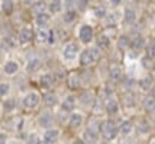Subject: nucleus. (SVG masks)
Instances as JSON below:
<instances>
[{"instance_id":"1","label":"nucleus","mask_w":155,"mask_h":144,"mask_svg":"<svg viewBox=\"0 0 155 144\" xmlns=\"http://www.w3.org/2000/svg\"><path fill=\"white\" fill-rule=\"evenodd\" d=\"M100 131H101V135L104 137L105 141L114 140L117 137V132H119V129L116 128L114 122H111V120H104L101 123V126H100Z\"/></svg>"},{"instance_id":"2","label":"nucleus","mask_w":155,"mask_h":144,"mask_svg":"<svg viewBox=\"0 0 155 144\" xmlns=\"http://www.w3.org/2000/svg\"><path fill=\"white\" fill-rule=\"evenodd\" d=\"M98 57H100V48H86L80 54V63L83 66H89L94 65L98 60Z\"/></svg>"},{"instance_id":"3","label":"nucleus","mask_w":155,"mask_h":144,"mask_svg":"<svg viewBox=\"0 0 155 144\" xmlns=\"http://www.w3.org/2000/svg\"><path fill=\"white\" fill-rule=\"evenodd\" d=\"M78 36H80V41L83 44H89L92 39H94V29L87 24L81 26L80 30H78Z\"/></svg>"},{"instance_id":"4","label":"nucleus","mask_w":155,"mask_h":144,"mask_svg":"<svg viewBox=\"0 0 155 144\" xmlns=\"http://www.w3.org/2000/svg\"><path fill=\"white\" fill-rule=\"evenodd\" d=\"M39 104V95L36 92H30L23 98V107L24 108H35Z\"/></svg>"},{"instance_id":"5","label":"nucleus","mask_w":155,"mask_h":144,"mask_svg":"<svg viewBox=\"0 0 155 144\" xmlns=\"http://www.w3.org/2000/svg\"><path fill=\"white\" fill-rule=\"evenodd\" d=\"M83 141L86 144H97V141H98V132H97V129L92 128V126L86 128V131L83 132Z\"/></svg>"},{"instance_id":"6","label":"nucleus","mask_w":155,"mask_h":144,"mask_svg":"<svg viewBox=\"0 0 155 144\" xmlns=\"http://www.w3.org/2000/svg\"><path fill=\"white\" fill-rule=\"evenodd\" d=\"M77 54H78V45H77L75 42H69L66 47L63 48V57L68 59V60L75 59Z\"/></svg>"},{"instance_id":"7","label":"nucleus","mask_w":155,"mask_h":144,"mask_svg":"<svg viewBox=\"0 0 155 144\" xmlns=\"http://www.w3.org/2000/svg\"><path fill=\"white\" fill-rule=\"evenodd\" d=\"M32 38H33V32H32V29L30 27H23L21 29V32H20V35H18V39H20V44H27V42H30L32 41Z\"/></svg>"},{"instance_id":"8","label":"nucleus","mask_w":155,"mask_h":144,"mask_svg":"<svg viewBox=\"0 0 155 144\" xmlns=\"http://www.w3.org/2000/svg\"><path fill=\"white\" fill-rule=\"evenodd\" d=\"M53 122H54V117H53L51 113H42V114L38 117V123H39V126H42V128H50L53 125Z\"/></svg>"},{"instance_id":"9","label":"nucleus","mask_w":155,"mask_h":144,"mask_svg":"<svg viewBox=\"0 0 155 144\" xmlns=\"http://www.w3.org/2000/svg\"><path fill=\"white\" fill-rule=\"evenodd\" d=\"M122 69H120V66H117V65H114V66H111L110 68V71H108V78L113 81V83H117V81H120L122 80Z\"/></svg>"},{"instance_id":"10","label":"nucleus","mask_w":155,"mask_h":144,"mask_svg":"<svg viewBox=\"0 0 155 144\" xmlns=\"http://www.w3.org/2000/svg\"><path fill=\"white\" fill-rule=\"evenodd\" d=\"M57 140H59V131L57 129H48L44 134V137H42L44 144H53V143H56Z\"/></svg>"},{"instance_id":"11","label":"nucleus","mask_w":155,"mask_h":144,"mask_svg":"<svg viewBox=\"0 0 155 144\" xmlns=\"http://www.w3.org/2000/svg\"><path fill=\"white\" fill-rule=\"evenodd\" d=\"M136 20H137V12L131 8H127L125 12H124V23L125 24H133V23H136Z\"/></svg>"},{"instance_id":"12","label":"nucleus","mask_w":155,"mask_h":144,"mask_svg":"<svg viewBox=\"0 0 155 144\" xmlns=\"http://www.w3.org/2000/svg\"><path fill=\"white\" fill-rule=\"evenodd\" d=\"M81 122H83V116H81L80 113H71V116H69V126H71L72 129L80 128Z\"/></svg>"},{"instance_id":"13","label":"nucleus","mask_w":155,"mask_h":144,"mask_svg":"<svg viewBox=\"0 0 155 144\" xmlns=\"http://www.w3.org/2000/svg\"><path fill=\"white\" fill-rule=\"evenodd\" d=\"M117 110H119V105H117V102H116V99H107V102H105V111L110 114V116H114L116 113H117Z\"/></svg>"},{"instance_id":"14","label":"nucleus","mask_w":155,"mask_h":144,"mask_svg":"<svg viewBox=\"0 0 155 144\" xmlns=\"http://www.w3.org/2000/svg\"><path fill=\"white\" fill-rule=\"evenodd\" d=\"M146 50V42H145V39L142 38V36H136L133 41H131V50H134L136 53L137 51H140V50Z\"/></svg>"},{"instance_id":"15","label":"nucleus","mask_w":155,"mask_h":144,"mask_svg":"<svg viewBox=\"0 0 155 144\" xmlns=\"http://www.w3.org/2000/svg\"><path fill=\"white\" fill-rule=\"evenodd\" d=\"M139 87H140V90H143V92H152V89H154V81L151 80V78H148V77H145V78H142L140 81H139Z\"/></svg>"},{"instance_id":"16","label":"nucleus","mask_w":155,"mask_h":144,"mask_svg":"<svg viewBox=\"0 0 155 144\" xmlns=\"http://www.w3.org/2000/svg\"><path fill=\"white\" fill-rule=\"evenodd\" d=\"M136 128H137V131H139L140 134H148V132L151 131V125H149V122H148L146 119H139Z\"/></svg>"},{"instance_id":"17","label":"nucleus","mask_w":155,"mask_h":144,"mask_svg":"<svg viewBox=\"0 0 155 144\" xmlns=\"http://www.w3.org/2000/svg\"><path fill=\"white\" fill-rule=\"evenodd\" d=\"M39 68H41V59H38V57H32V59L29 60L27 66H26L27 72H35V71H38Z\"/></svg>"},{"instance_id":"18","label":"nucleus","mask_w":155,"mask_h":144,"mask_svg":"<svg viewBox=\"0 0 155 144\" xmlns=\"http://www.w3.org/2000/svg\"><path fill=\"white\" fill-rule=\"evenodd\" d=\"M108 47H110V39H108V36L100 35V36L97 38V48H100V50H107Z\"/></svg>"},{"instance_id":"19","label":"nucleus","mask_w":155,"mask_h":144,"mask_svg":"<svg viewBox=\"0 0 155 144\" xmlns=\"http://www.w3.org/2000/svg\"><path fill=\"white\" fill-rule=\"evenodd\" d=\"M117 48L119 50H128V48H131V39L128 38V36H125V35H122L119 39H117Z\"/></svg>"},{"instance_id":"20","label":"nucleus","mask_w":155,"mask_h":144,"mask_svg":"<svg viewBox=\"0 0 155 144\" xmlns=\"http://www.w3.org/2000/svg\"><path fill=\"white\" fill-rule=\"evenodd\" d=\"M3 69H5V74H8V75H14V74L18 72V63H15V62H6Z\"/></svg>"},{"instance_id":"21","label":"nucleus","mask_w":155,"mask_h":144,"mask_svg":"<svg viewBox=\"0 0 155 144\" xmlns=\"http://www.w3.org/2000/svg\"><path fill=\"white\" fill-rule=\"evenodd\" d=\"M143 108L149 113H154L155 111V99L152 96H146L143 99Z\"/></svg>"},{"instance_id":"22","label":"nucleus","mask_w":155,"mask_h":144,"mask_svg":"<svg viewBox=\"0 0 155 144\" xmlns=\"http://www.w3.org/2000/svg\"><path fill=\"white\" fill-rule=\"evenodd\" d=\"M75 107V98L74 96H68L63 104H62V110L63 111H72V108Z\"/></svg>"},{"instance_id":"23","label":"nucleus","mask_w":155,"mask_h":144,"mask_svg":"<svg viewBox=\"0 0 155 144\" xmlns=\"http://www.w3.org/2000/svg\"><path fill=\"white\" fill-rule=\"evenodd\" d=\"M77 18V11L75 9H68L63 12V21L65 23H72Z\"/></svg>"},{"instance_id":"24","label":"nucleus","mask_w":155,"mask_h":144,"mask_svg":"<svg viewBox=\"0 0 155 144\" xmlns=\"http://www.w3.org/2000/svg\"><path fill=\"white\" fill-rule=\"evenodd\" d=\"M50 23V15L48 14H41V15H36V24L41 27V29H44L47 24Z\"/></svg>"},{"instance_id":"25","label":"nucleus","mask_w":155,"mask_h":144,"mask_svg":"<svg viewBox=\"0 0 155 144\" xmlns=\"http://www.w3.org/2000/svg\"><path fill=\"white\" fill-rule=\"evenodd\" d=\"M131 131H133V123L130 120H124L122 125H120V128H119V132L122 135H130Z\"/></svg>"},{"instance_id":"26","label":"nucleus","mask_w":155,"mask_h":144,"mask_svg":"<svg viewBox=\"0 0 155 144\" xmlns=\"http://www.w3.org/2000/svg\"><path fill=\"white\" fill-rule=\"evenodd\" d=\"M41 84H42L44 87H51L53 84H54V75H51V74L42 75V77H41Z\"/></svg>"},{"instance_id":"27","label":"nucleus","mask_w":155,"mask_h":144,"mask_svg":"<svg viewBox=\"0 0 155 144\" xmlns=\"http://www.w3.org/2000/svg\"><path fill=\"white\" fill-rule=\"evenodd\" d=\"M36 39H38V42H47V41H50V32H47L45 29H41L38 32V35H36Z\"/></svg>"},{"instance_id":"28","label":"nucleus","mask_w":155,"mask_h":144,"mask_svg":"<svg viewBox=\"0 0 155 144\" xmlns=\"http://www.w3.org/2000/svg\"><path fill=\"white\" fill-rule=\"evenodd\" d=\"M44 102H45L47 107H54L57 104V96L54 95V93H47V95L44 96Z\"/></svg>"},{"instance_id":"29","label":"nucleus","mask_w":155,"mask_h":144,"mask_svg":"<svg viewBox=\"0 0 155 144\" xmlns=\"http://www.w3.org/2000/svg\"><path fill=\"white\" fill-rule=\"evenodd\" d=\"M68 84H69L71 89H77V87L80 86V78H78L75 74H71V75L68 77Z\"/></svg>"},{"instance_id":"30","label":"nucleus","mask_w":155,"mask_h":144,"mask_svg":"<svg viewBox=\"0 0 155 144\" xmlns=\"http://www.w3.org/2000/svg\"><path fill=\"white\" fill-rule=\"evenodd\" d=\"M146 57H149V59L155 60V39L154 41H151V42L146 45Z\"/></svg>"},{"instance_id":"31","label":"nucleus","mask_w":155,"mask_h":144,"mask_svg":"<svg viewBox=\"0 0 155 144\" xmlns=\"http://www.w3.org/2000/svg\"><path fill=\"white\" fill-rule=\"evenodd\" d=\"M2 11H3L6 15L12 14V11H14V3H12L11 0H5V2L2 3Z\"/></svg>"},{"instance_id":"32","label":"nucleus","mask_w":155,"mask_h":144,"mask_svg":"<svg viewBox=\"0 0 155 144\" xmlns=\"http://www.w3.org/2000/svg\"><path fill=\"white\" fill-rule=\"evenodd\" d=\"M32 11H33V12H36L38 15L45 14V12H44V11H45V3H44V2H36V3H33Z\"/></svg>"},{"instance_id":"33","label":"nucleus","mask_w":155,"mask_h":144,"mask_svg":"<svg viewBox=\"0 0 155 144\" xmlns=\"http://www.w3.org/2000/svg\"><path fill=\"white\" fill-rule=\"evenodd\" d=\"M15 107H17V104H15V101H14V99H8V101H5V102H3V110H5L6 113L14 111V110H15Z\"/></svg>"},{"instance_id":"34","label":"nucleus","mask_w":155,"mask_h":144,"mask_svg":"<svg viewBox=\"0 0 155 144\" xmlns=\"http://www.w3.org/2000/svg\"><path fill=\"white\" fill-rule=\"evenodd\" d=\"M48 9H50L51 14H57V12H60V9H62V3H60V2H51V3L48 5Z\"/></svg>"},{"instance_id":"35","label":"nucleus","mask_w":155,"mask_h":144,"mask_svg":"<svg viewBox=\"0 0 155 144\" xmlns=\"http://www.w3.org/2000/svg\"><path fill=\"white\" fill-rule=\"evenodd\" d=\"M124 104L127 105V107H133V105H136V96L134 95H127L124 98Z\"/></svg>"},{"instance_id":"36","label":"nucleus","mask_w":155,"mask_h":144,"mask_svg":"<svg viewBox=\"0 0 155 144\" xmlns=\"http://www.w3.org/2000/svg\"><path fill=\"white\" fill-rule=\"evenodd\" d=\"M95 15L98 17V18H104L107 14H105V8L104 6H98V8H95Z\"/></svg>"},{"instance_id":"37","label":"nucleus","mask_w":155,"mask_h":144,"mask_svg":"<svg viewBox=\"0 0 155 144\" xmlns=\"http://www.w3.org/2000/svg\"><path fill=\"white\" fill-rule=\"evenodd\" d=\"M9 93V84L8 83H2L0 84V96H6Z\"/></svg>"},{"instance_id":"38","label":"nucleus","mask_w":155,"mask_h":144,"mask_svg":"<svg viewBox=\"0 0 155 144\" xmlns=\"http://www.w3.org/2000/svg\"><path fill=\"white\" fill-rule=\"evenodd\" d=\"M133 84H134V80H133V78H125L122 86H124V89H125V90H131Z\"/></svg>"},{"instance_id":"39","label":"nucleus","mask_w":155,"mask_h":144,"mask_svg":"<svg viewBox=\"0 0 155 144\" xmlns=\"http://www.w3.org/2000/svg\"><path fill=\"white\" fill-rule=\"evenodd\" d=\"M81 102H83L84 105H86V104H89V105H91V104H92V96L87 95V93L81 95Z\"/></svg>"},{"instance_id":"40","label":"nucleus","mask_w":155,"mask_h":144,"mask_svg":"<svg viewBox=\"0 0 155 144\" xmlns=\"http://www.w3.org/2000/svg\"><path fill=\"white\" fill-rule=\"evenodd\" d=\"M143 65H145L146 68H149V69H151V68H154V60H152V59H149V57H145V59H143Z\"/></svg>"},{"instance_id":"41","label":"nucleus","mask_w":155,"mask_h":144,"mask_svg":"<svg viewBox=\"0 0 155 144\" xmlns=\"http://www.w3.org/2000/svg\"><path fill=\"white\" fill-rule=\"evenodd\" d=\"M27 144H39V140H38L35 135H30V137L27 138Z\"/></svg>"},{"instance_id":"42","label":"nucleus","mask_w":155,"mask_h":144,"mask_svg":"<svg viewBox=\"0 0 155 144\" xmlns=\"http://www.w3.org/2000/svg\"><path fill=\"white\" fill-rule=\"evenodd\" d=\"M5 141H6L5 135H0V144H5Z\"/></svg>"},{"instance_id":"43","label":"nucleus","mask_w":155,"mask_h":144,"mask_svg":"<svg viewBox=\"0 0 155 144\" xmlns=\"http://www.w3.org/2000/svg\"><path fill=\"white\" fill-rule=\"evenodd\" d=\"M72 144H86V143H84L83 140H75V141H74Z\"/></svg>"},{"instance_id":"44","label":"nucleus","mask_w":155,"mask_h":144,"mask_svg":"<svg viewBox=\"0 0 155 144\" xmlns=\"http://www.w3.org/2000/svg\"><path fill=\"white\" fill-rule=\"evenodd\" d=\"M151 96L155 99V86H154V89H152V92H151Z\"/></svg>"},{"instance_id":"45","label":"nucleus","mask_w":155,"mask_h":144,"mask_svg":"<svg viewBox=\"0 0 155 144\" xmlns=\"http://www.w3.org/2000/svg\"><path fill=\"white\" fill-rule=\"evenodd\" d=\"M149 144H155V138H151V141H149Z\"/></svg>"},{"instance_id":"46","label":"nucleus","mask_w":155,"mask_h":144,"mask_svg":"<svg viewBox=\"0 0 155 144\" xmlns=\"http://www.w3.org/2000/svg\"><path fill=\"white\" fill-rule=\"evenodd\" d=\"M122 144H134V141H125V143H122Z\"/></svg>"},{"instance_id":"47","label":"nucleus","mask_w":155,"mask_h":144,"mask_svg":"<svg viewBox=\"0 0 155 144\" xmlns=\"http://www.w3.org/2000/svg\"><path fill=\"white\" fill-rule=\"evenodd\" d=\"M101 144H108V143H101Z\"/></svg>"}]
</instances>
